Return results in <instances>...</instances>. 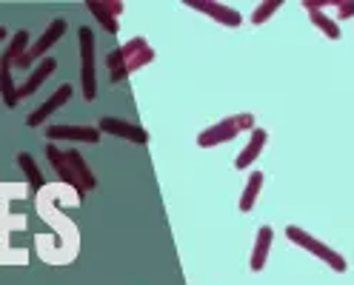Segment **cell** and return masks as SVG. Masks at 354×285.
Segmentation results:
<instances>
[{
    "label": "cell",
    "instance_id": "1",
    "mask_svg": "<svg viewBox=\"0 0 354 285\" xmlns=\"http://www.w3.org/2000/svg\"><path fill=\"white\" fill-rule=\"evenodd\" d=\"M77 194L75 188H69L66 183H52V186H43L37 191V200H35V208L40 214L43 223L52 226V237H35V248L40 254L43 262H49V266H66V262H72L77 257V226L69 220L66 214H60V200L63 197H72Z\"/></svg>",
    "mask_w": 354,
    "mask_h": 285
},
{
    "label": "cell",
    "instance_id": "2",
    "mask_svg": "<svg viewBox=\"0 0 354 285\" xmlns=\"http://www.w3.org/2000/svg\"><path fill=\"white\" fill-rule=\"evenodd\" d=\"M26 188L0 183V266H26L29 251L12 246V237L26 228V214H12V203L24 200Z\"/></svg>",
    "mask_w": 354,
    "mask_h": 285
},
{
    "label": "cell",
    "instance_id": "3",
    "mask_svg": "<svg viewBox=\"0 0 354 285\" xmlns=\"http://www.w3.org/2000/svg\"><path fill=\"white\" fill-rule=\"evenodd\" d=\"M154 49L146 43V37H131L129 43L118 46L115 52L106 55V69H109V83H123L131 72L143 69V66L154 63Z\"/></svg>",
    "mask_w": 354,
    "mask_h": 285
},
{
    "label": "cell",
    "instance_id": "4",
    "mask_svg": "<svg viewBox=\"0 0 354 285\" xmlns=\"http://www.w3.org/2000/svg\"><path fill=\"white\" fill-rule=\"evenodd\" d=\"M254 128V115L252 112H240V115H232V117H223L220 123L203 128L197 135V146L201 148H214V146H223L229 140H234L243 131H252Z\"/></svg>",
    "mask_w": 354,
    "mask_h": 285
},
{
    "label": "cell",
    "instance_id": "5",
    "mask_svg": "<svg viewBox=\"0 0 354 285\" xmlns=\"http://www.w3.org/2000/svg\"><path fill=\"white\" fill-rule=\"evenodd\" d=\"M286 237H289V243H295V246H300V248H306L308 254H315L317 259H323L328 268H335L337 274H343L346 268H348V262H346V257L343 254H337L335 248H328L323 239H317V237H312L308 231H303L300 226H289L286 228Z\"/></svg>",
    "mask_w": 354,
    "mask_h": 285
},
{
    "label": "cell",
    "instance_id": "6",
    "mask_svg": "<svg viewBox=\"0 0 354 285\" xmlns=\"http://www.w3.org/2000/svg\"><path fill=\"white\" fill-rule=\"evenodd\" d=\"M80 40V83H83V97L92 103L97 97V80H95V32L88 26L77 29Z\"/></svg>",
    "mask_w": 354,
    "mask_h": 285
},
{
    "label": "cell",
    "instance_id": "7",
    "mask_svg": "<svg viewBox=\"0 0 354 285\" xmlns=\"http://www.w3.org/2000/svg\"><path fill=\"white\" fill-rule=\"evenodd\" d=\"M63 35H66V20H63V17L52 20V23H49V29H46V32H43V35H40V37L32 43V46L26 49V55L20 57L15 66H17V69H29V66H32L35 60H40L43 55H46V52L55 46V43H57Z\"/></svg>",
    "mask_w": 354,
    "mask_h": 285
},
{
    "label": "cell",
    "instance_id": "8",
    "mask_svg": "<svg viewBox=\"0 0 354 285\" xmlns=\"http://www.w3.org/2000/svg\"><path fill=\"white\" fill-rule=\"evenodd\" d=\"M100 128V135H115V137H123V140H131V143H140L146 146L149 143V131L135 126V123H129V120H120V117H100L97 123Z\"/></svg>",
    "mask_w": 354,
    "mask_h": 285
},
{
    "label": "cell",
    "instance_id": "9",
    "mask_svg": "<svg viewBox=\"0 0 354 285\" xmlns=\"http://www.w3.org/2000/svg\"><path fill=\"white\" fill-rule=\"evenodd\" d=\"M46 137H49V143H55V140L100 143V128H95V126H66V123H57V126H49L46 128Z\"/></svg>",
    "mask_w": 354,
    "mask_h": 285
},
{
    "label": "cell",
    "instance_id": "10",
    "mask_svg": "<svg viewBox=\"0 0 354 285\" xmlns=\"http://www.w3.org/2000/svg\"><path fill=\"white\" fill-rule=\"evenodd\" d=\"M72 95H75L72 83H63L60 89H57V92H55V95H52V97H49L46 103H43L40 108H35V112H32V115L26 117V126H29V128H40L43 123H46V120H49V117H52V115L57 112L60 106H66V103L72 100Z\"/></svg>",
    "mask_w": 354,
    "mask_h": 285
},
{
    "label": "cell",
    "instance_id": "11",
    "mask_svg": "<svg viewBox=\"0 0 354 285\" xmlns=\"http://www.w3.org/2000/svg\"><path fill=\"white\" fill-rule=\"evenodd\" d=\"M86 9L95 14V20H97V23H100L109 35H118V32H120L118 14L123 12V3H118V0H86Z\"/></svg>",
    "mask_w": 354,
    "mask_h": 285
},
{
    "label": "cell",
    "instance_id": "12",
    "mask_svg": "<svg viewBox=\"0 0 354 285\" xmlns=\"http://www.w3.org/2000/svg\"><path fill=\"white\" fill-rule=\"evenodd\" d=\"M186 6L194 12L209 14L212 20H217V23H223V26H240L243 23V14L226 3H214V0H189Z\"/></svg>",
    "mask_w": 354,
    "mask_h": 285
},
{
    "label": "cell",
    "instance_id": "13",
    "mask_svg": "<svg viewBox=\"0 0 354 285\" xmlns=\"http://www.w3.org/2000/svg\"><path fill=\"white\" fill-rule=\"evenodd\" d=\"M331 6V0H306L303 9L308 12V20L328 37V40H340V26H337V20L335 17H328L323 9Z\"/></svg>",
    "mask_w": 354,
    "mask_h": 285
},
{
    "label": "cell",
    "instance_id": "14",
    "mask_svg": "<svg viewBox=\"0 0 354 285\" xmlns=\"http://www.w3.org/2000/svg\"><path fill=\"white\" fill-rule=\"evenodd\" d=\"M46 160H49V166L57 171L60 183H66L69 188H75L77 194H86V191H83V186H80V180L75 177V171H72L69 160H66V151H63L60 146H55V143H46Z\"/></svg>",
    "mask_w": 354,
    "mask_h": 285
},
{
    "label": "cell",
    "instance_id": "15",
    "mask_svg": "<svg viewBox=\"0 0 354 285\" xmlns=\"http://www.w3.org/2000/svg\"><path fill=\"white\" fill-rule=\"evenodd\" d=\"M266 143H269V131L266 128H252V137H249V143H246V148L240 151V155L234 157V168L237 171H246L257 157H260V151L266 148Z\"/></svg>",
    "mask_w": 354,
    "mask_h": 285
},
{
    "label": "cell",
    "instance_id": "16",
    "mask_svg": "<svg viewBox=\"0 0 354 285\" xmlns=\"http://www.w3.org/2000/svg\"><path fill=\"white\" fill-rule=\"evenodd\" d=\"M272 239H274V231L272 226H260L257 228V239H254V251H252V271H263L266 262H269V251H272Z\"/></svg>",
    "mask_w": 354,
    "mask_h": 285
},
{
    "label": "cell",
    "instance_id": "17",
    "mask_svg": "<svg viewBox=\"0 0 354 285\" xmlns=\"http://www.w3.org/2000/svg\"><path fill=\"white\" fill-rule=\"evenodd\" d=\"M55 69H57V60H55V57H43L37 69H35V72L26 77V83L20 86V92H17V95H20V100H24V97H29V95H35V92L40 89V86L49 80V75H52Z\"/></svg>",
    "mask_w": 354,
    "mask_h": 285
},
{
    "label": "cell",
    "instance_id": "18",
    "mask_svg": "<svg viewBox=\"0 0 354 285\" xmlns=\"http://www.w3.org/2000/svg\"><path fill=\"white\" fill-rule=\"evenodd\" d=\"M66 160H69V166H72V171H75V177L80 180L83 191H95V188H97V180H95L92 168H88V163L83 160V155H80L77 148H69V151H66Z\"/></svg>",
    "mask_w": 354,
    "mask_h": 285
},
{
    "label": "cell",
    "instance_id": "19",
    "mask_svg": "<svg viewBox=\"0 0 354 285\" xmlns=\"http://www.w3.org/2000/svg\"><path fill=\"white\" fill-rule=\"evenodd\" d=\"M29 46H32V43H29V32H26V29H20L17 35H12L9 49H6L3 55H0V66H9V69H12V66L26 55V49H29Z\"/></svg>",
    "mask_w": 354,
    "mask_h": 285
},
{
    "label": "cell",
    "instance_id": "20",
    "mask_svg": "<svg viewBox=\"0 0 354 285\" xmlns=\"http://www.w3.org/2000/svg\"><path fill=\"white\" fill-rule=\"evenodd\" d=\"M17 83H15V75L9 66H0V97H3V106L6 108H17L20 103V95H17Z\"/></svg>",
    "mask_w": 354,
    "mask_h": 285
},
{
    "label": "cell",
    "instance_id": "21",
    "mask_svg": "<svg viewBox=\"0 0 354 285\" xmlns=\"http://www.w3.org/2000/svg\"><path fill=\"white\" fill-rule=\"evenodd\" d=\"M260 188H263V171H252V177L246 180V188H243V194H240V203H237V208H240L243 214L254 208Z\"/></svg>",
    "mask_w": 354,
    "mask_h": 285
},
{
    "label": "cell",
    "instance_id": "22",
    "mask_svg": "<svg viewBox=\"0 0 354 285\" xmlns=\"http://www.w3.org/2000/svg\"><path fill=\"white\" fill-rule=\"evenodd\" d=\"M17 166L24 168V174H26V180H29V188L32 191H40L43 186V174H40V166L35 163V157L29 155V151H17Z\"/></svg>",
    "mask_w": 354,
    "mask_h": 285
},
{
    "label": "cell",
    "instance_id": "23",
    "mask_svg": "<svg viewBox=\"0 0 354 285\" xmlns=\"http://www.w3.org/2000/svg\"><path fill=\"white\" fill-rule=\"evenodd\" d=\"M283 3H280V0H263V3L254 9V14H252V23L254 26H260V23H266V20H269L277 9H280Z\"/></svg>",
    "mask_w": 354,
    "mask_h": 285
},
{
    "label": "cell",
    "instance_id": "24",
    "mask_svg": "<svg viewBox=\"0 0 354 285\" xmlns=\"http://www.w3.org/2000/svg\"><path fill=\"white\" fill-rule=\"evenodd\" d=\"M331 6L337 9V20L354 17V0H331Z\"/></svg>",
    "mask_w": 354,
    "mask_h": 285
},
{
    "label": "cell",
    "instance_id": "25",
    "mask_svg": "<svg viewBox=\"0 0 354 285\" xmlns=\"http://www.w3.org/2000/svg\"><path fill=\"white\" fill-rule=\"evenodd\" d=\"M6 35H9V32H6L3 26H0V40H6Z\"/></svg>",
    "mask_w": 354,
    "mask_h": 285
}]
</instances>
